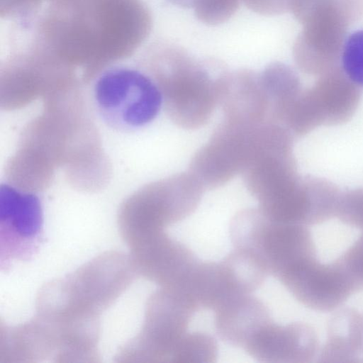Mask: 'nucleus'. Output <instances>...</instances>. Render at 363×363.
<instances>
[{
  "mask_svg": "<svg viewBox=\"0 0 363 363\" xmlns=\"http://www.w3.org/2000/svg\"><path fill=\"white\" fill-rule=\"evenodd\" d=\"M276 133L274 123L250 124L224 119L192 157L189 172L204 189L220 187L243 174Z\"/></svg>",
  "mask_w": 363,
  "mask_h": 363,
  "instance_id": "423d86ee",
  "label": "nucleus"
},
{
  "mask_svg": "<svg viewBox=\"0 0 363 363\" xmlns=\"http://www.w3.org/2000/svg\"><path fill=\"white\" fill-rule=\"evenodd\" d=\"M362 316H363V313H362ZM362 354H363V345H362Z\"/></svg>",
  "mask_w": 363,
  "mask_h": 363,
  "instance_id": "393cba45",
  "label": "nucleus"
},
{
  "mask_svg": "<svg viewBox=\"0 0 363 363\" xmlns=\"http://www.w3.org/2000/svg\"><path fill=\"white\" fill-rule=\"evenodd\" d=\"M218 347L216 340L202 332H187L173 354L172 362L212 363L216 361Z\"/></svg>",
  "mask_w": 363,
  "mask_h": 363,
  "instance_id": "a211bd4d",
  "label": "nucleus"
},
{
  "mask_svg": "<svg viewBox=\"0 0 363 363\" xmlns=\"http://www.w3.org/2000/svg\"><path fill=\"white\" fill-rule=\"evenodd\" d=\"M341 193L327 179L301 176L289 193L267 210H260L281 223L306 226L320 224L336 217Z\"/></svg>",
  "mask_w": 363,
  "mask_h": 363,
  "instance_id": "f8f14e48",
  "label": "nucleus"
},
{
  "mask_svg": "<svg viewBox=\"0 0 363 363\" xmlns=\"http://www.w3.org/2000/svg\"><path fill=\"white\" fill-rule=\"evenodd\" d=\"M340 65L346 75L359 87H363V29L347 37Z\"/></svg>",
  "mask_w": 363,
  "mask_h": 363,
  "instance_id": "6ab92c4d",
  "label": "nucleus"
},
{
  "mask_svg": "<svg viewBox=\"0 0 363 363\" xmlns=\"http://www.w3.org/2000/svg\"><path fill=\"white\" fill-rule=\"evenodd\" d=\"M43 233L40 200L9 184L0 187V261L6 269L13 262L28 261L37 253Z\"/></svg>",
  "mask_w": 363,
  "mask_h": 363,
  "instance_id": "9d476101",
  "label": "nucleus"
},
{
  "mask_svg": "<svg viewBox=\"0 0 363 363\" xmlns=\"http://www.w3.org/2000/svg\"><path fill=\"white\" fill-rule=\"evenodd\" d=\"M302 25L293 57L303 73L319 77L340 66L347 32L363 16V0H290Z\"/></svg>",
  "mask_w": 363,
  "mask_h": 363,
  "instance_id": "7ed1b4c3",
  "label": "nucleus"
},
{
  "mask_svg": "<svg viewBox=\"0 0 363 363\" xmlns=\"http://www.w3.org/2000/svg\"><path fill=\"white\" fill-rule=\"evenodd\" d=\"M172 4L184 8H194L199 0H168Z\"/></svg>",
  "mask_w": 363,
  "mask_h": 363,
  "instance_id": "b1692460",
  "label": "nucleus"
},
{
  "mask_svg": "<svg viewBox=\"0 0 363 363\" xmlns=\"http://www.w3.org/2000/svg\"><path fill=\"white\" fill-rule=\"evenodd\" d=\"M352 291L363 290V233L340 257L335 259Z\"/></svg>",
  "mask_w": 363,
  "mask_h": 363,
  "instance_id": "aec40b11",
  "label": "nucleus"
},
{
  "mask_svg": "<svg viewBox=\"0 0 363 363\" xmlns=\"http://www.w3.org/2000/svg\"><path fill=\"white\" fill-rule=\"evenodd\" d=\"M360 99V87L338 67L303 89L287 114L284 126L294 137L299 138L320 126L342 125L352 118Z\"/></svg>",
  "mask_w": 363,
  "mask_h": 363,
  "instance_id": "1a4fd4ad",
  "label": "nucleus"
},
{
  "mask_svg": "<svg viewBox=\"0 0 363 363\" xmlns=\"http://www.w3.org/2000/svg\"><path fill=\"white\" fill-rule=\"evenodd\" d=\"M214 326L226 344L243 349L273 320L267 306L252 294L232 296L214 311Z\"/></svg>",
  "mask_w": 363,
  "mask_h": 363,
  "instance_id": "2eb2a0df",
  "label": "nucleus"
},
{
  "mask_svg": "<svg viewBox=\"0 0 363 363\" xmlns=\"http://www.w3.org/2000/svg\"><path fill=\"white\" fill-rule=\"evenodd\" d=\"M227 72L220 65L199 60L178 47L166 50L154 80L169 119L188 130L208 123L219 105Z\"/></svg>",
  "mask_w": 363,
  "mask_h": 363,
  "instance_id": "f03ea898",
  "label": "nucleus"
},
{
  "mask_svg": "<svg viewBox=\"0 0 363 363\" xmlns=\"http://www.w3.org/2000/svg\"><path fill=\"white\" fill-rule=\"evenodd\" d=\"M279 281L298 302L316 311H333L354 294L335 259L330 263H322L317 257L308 259Z\"/></svg>",
  "mask_w": 363,
  "mask_h": 363,
  "instance_id": "9b49d317",
  "label": "nucleus"
},
{
  "mask_svg": "<svg viewBox=\"0 0 363 363\" xmlns=\"http://www.w3.org/2000/svg\"><path fill=\"white\" fill-rule=\"evenodd\" d=\"M242 350L259 362L308 363L318 353V338L306 323L280 325L272 320Z\"/></svg>",
  "mask_w": 363,
  "mask_h": 363,
  "instance_id": "ddd939ff",
  "label": "nucleus"
},
{
  "mask_svg": "<svg viewBox=\"0 0 363 363\" xmlns=\"http://www.w3.org/2000/svg\"><path fill=\"white\" fill-rule=\"evenodd\" d=\"M229 235L234 248L250 255L277 280L299 264L316 257L307 226L274 220L259 208L238 211L230 222Z\"/></svg>",
  "mask_w": 363,
  "mask_h": 363,
  "instance_id": "20e7f679",
  "label": "nucleus"
},
{
  "mask_svg": "<svg viewBox=\"0 0 363 363\" xmlns=\"http://www.w3.org/2000/svg\"><path fill=\"white\" fill-rule=\"evenodd\" d=\"M124 291L118 269L97 256L45 284L37 296L34 316L60 347L91 352L99 346L101 315Z\"/></svg>",
  "mask_w": 363,
  "mask_h": 363,
  "instance_id": "f257e3e1",
  "label": "nucleus"
},
{
  "mask_svg": "<svg viewBox=\"0 0 363 363\" xmlns=\"http://www.w3.org/2000/svg\"><path fill=\"white\" fill-rule=\"evenodd\" d=\"M269 105V123L284 126L291 108L303 88L296 72L279 62L269 64L260 72Z\"/></svg>",
  "mask_w": 363,
  "mask_h": 363,
  "instance_id": "f3484780",
  "label": "nucleus"
},
{
  "mask_svg": "<svg viewBox=\"0 0 363 363\" xmlns=\"http://www.w3.org/2000/svg\"><path fill=\"white\" fill-rule=\"evenodd\" d=\"M362 345V313L352 308L339 309L329 320L327 339L320 350L318 362H359Z\"/></svg>",
  "mask_w": 363,
  "mask_h": 363,
  "instance_id": "dca6fc26",
  "label": "nucleus"
},
{
  "mask_svg": "<svg viewBox=\"0 0 363 363\" xmlns=\"http://www.w3.org/2000/svg\"><path fill=\"white\" fill-rule=\"evenodd\" d=\"M242 0H199L194 7L196 17L208 25L227 21L237 11Z\"/></svg>",
  "mask_w": 363,
  "mask_h": 363,
  "instance_id": "412c9836",
  "label": "nucleus"
},
{
  "mask_svg": "<svg viewBox=\"0 0 363 363\" xmlns=\"http://www.w3.org/2000/svg\"><path fill=\"white\" fill-rule=\"evenodd\" d=\"M219 105L225 119L250 124L269 123V105L260 73L242 69L227 72Z\"/></svg>",
  "mask_w": 363,
  "mask_h": 363,
  "instance_id": "4468645a",
  "label": "nucleus"
},
{
  "mask_svg": "<svg viewBox=\"0 0 363 363\" xmlns=\"http://www.w3.org/2000/svg\"><path fill=\"white\" fill-rule=\"evenodd\" d=\"M93 96L102 120L123 132L151 123L163 104L154 79L129 67L112 68L102 73L94 84Z\"/></svg>",
  "mask_w": 363,
  "mask_h": 363,
  "instance_id": "0eeeda50",
  "label": "nucleus"
},
{
  "mask_svg": "<svg viewBox=\"0 0 363 363\" xmlns=\"http://www.w3.org/2000/svg\"><path fill=\"white\" fill-rule=\"evenodd\" d=\"M336 217L342 223L363 230V187L342 191Z\"/></svg>",
  "mask_w": 363,
  "mask_h": 363,
  "instance_id": "4be33fe9",
  "label": "nucleus"
},
{
  "mask_svg": "<svg viewBox=\"0 0 363 363\" xmlns=\"http://www.w3.org/2000/svg\"><path fill=\"white\" fill-rule=\"evenodd\" d=\"M254 12L264 16L279 15L289 11L290 0H242Z\"/></svg>",
  "mask_w": 363,
  "mask_h": 363,
  "instance_id": "5701e85b",
  "label": "nucleus"
},
{
  "mask_svg": "<svg viewBox=\"0 0 363 363\" xmlns=\"http://www.w3.org/2000/svg\"><path fill=\"white\" fill-rule=\"evenodd\" d=\"M194 311L179 297L160 287L147 298L139 332L117 351V362H172Z\"/></svg>",
  "mask_w": 363,
  "mask_h": 363,
  "instance_id": "6e6552de",
  "label": "nucleus"
},
{
  "mask_svg": "<svg viewBox=\"0 0 363 363\" xmlns=\"http://www.w3.org/2000/svg\"><path fill=\"white\" fill-rule=\"evenodd\" d=\"M204 188L189 172L178 173L141 189L121 206L118 225L123 242L150 233L167 230L191 216Z\"/></svg>",
  "mask_w": 363,
  "mask_h": 363,
  "instance_id": "39448f33",
  "label": "nucleus"
}]
</instances>
